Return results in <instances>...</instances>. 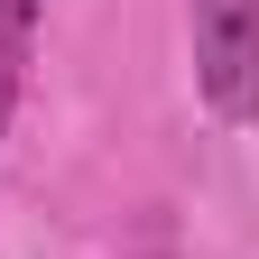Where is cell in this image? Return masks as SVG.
<instances>
[{
  "mask_svg": "<svg viewBox=\"0 0 259 259\" xmlns=\"http://www.w3.org/2000/svg\"><path fill=\"white\" fill-rule=\"evenodd\" d=\"M185 47H194L204 111L250 130L259 120V0H185Z\"/></svg>",
  "mask_w": 259,
  "mask_h": 259,
  "instance_id": "1",
  "label": "cell"
},
{
  "mask_svg": "<svg viewBox=\"0 0 259 259\" xmlns=\"http://www.w3.org/2000/svg\"><path fill=\"white\" fill-rule=\"evenodd\" d=\"M28 56H37V0H0V139H10V120H19Z\"/></svg>",
  "mask_w": 259,
  "mask_h": 259,
  "instance_id": "2",
  "label": "cell"
}]
</instances>
